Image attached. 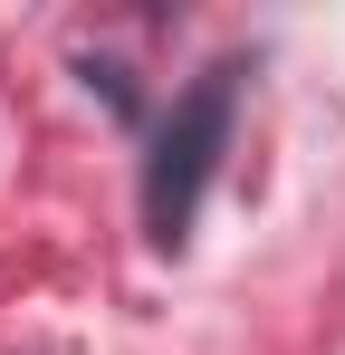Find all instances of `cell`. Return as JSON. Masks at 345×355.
<instances>
[{"mask_svg":"<svg viewBox=\"0 0 345 355\" xmlns=\"http://www.w3.org/2000/svg\"><path fill=\"white\" fill-rule=\"evenodd\" d=\"M230 116H240V67H202L182 96H172V116L154 125V154H144V240L154 250H182L192 221H202V192L221 173L230 154Z\"/></svg>","mask_w":345,"mask_h":355,"instance_id":"6da1fadb","label":"cell"}]
</instances>
